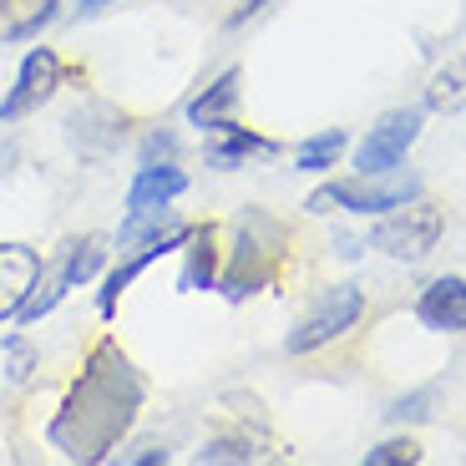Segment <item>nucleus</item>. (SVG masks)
Returning a JSON list of instances; mask_svg holds the SVG:
<instances>
[{
    "label": "nucleus",
    "instance_id": "f257e3e1",
    "mask_svg": "<svg viewBox=\"0 0 466 466\" xmlns=\"http://www.w3.org/2000/svg\"><path fill=\"white\" fill-rule=\"evenodd\" d=\"M142 406H147V375L112 335H102L86 350L76 380L66 385L56 416L46 420V446L76 466H96L137 431Z\"/></svg>",
    "mask_w": 466,
    "mask_h": 466
},
{
    "label": "nucleus",
    "instance_id": "f03ea898",
    "mask_svg": "<svg viewBox=\"0 0 466 466\" xmlns=\"http://www.w3.org/2000/svg\"><path fill=\"white\" fill-rule=\"evenodd\" d=\"M223 238V268H218V294L228 304H244L254 294H264L268 284L279 279L284 264V244H289V228L284 218H274L268 208H244L233 213L218 228Z\"/></svg>",
    "mask_w": 466,
    "mask_h": 466
},
{
    "label": "nucleus",
    "instance_id": "7ed1b4c3",
    "mask_svg": "<svg viewBox=\"0 0 466 466\" xmlns=\"http://www.w3.org/2000/svg\"><path fill=\"white\" fill-rule=\"evenodd\" d=\"M187 187H193V177H187L183 157H173V163H137L127 177V193H122V223L112 233V248H132L142 238H152V233L187 223L177 213Z\"/></svg>",
    "mask_w": 466,
    "mask_h": 466
},
{
    "label": "nucleus",
    "instance_id": "20e7f679",
    "mask_svg": "<svg viewBox=\"0 0 466 466\" xmlns=\"http://www.w3.org/2000/svg\"><path fill=\"white\" fill-rule=\"evenodd\" d=\"M410 198H426V183L420 173H406V167H390V173H355V177H339V183L315 187L304 208L309 213H350V218H380V213L400 208Z\"/></svg>",
    "mask_w": 466,
    "mask_h": 466
},
{
    "label": "nucleus",
    "instance_id": "39448f33",
    "mask_svg": "<svg viewBox=\"0 0 466 466\" xmlns=\"http://www.w3.org/2000/svg\"><path fill=\"white\" fill-rule=\"evenodd\" d=\"M66 82H71L66 56H61L56 46H46V41H31L25 56L15 61L11 86L0 92V122H5V127H21V122L41 116L61 96V86H66Z\"/></svg>",
    "mask_w": 466,
    "mask_h": 466
},
{
    "label": "nucleus",
    "instance_id": "423d86ee",
    "mask_svg": "<svg viewBox=\"0 0 466 466\" xmlns=\"http://www.w3.org/2000/svg\"><path fill=\"white\" fill-rule=\"evenodd\" d=\"M441 233H446V213L426 198H410L400 208L380 213L375 228L365 233V244L375 254L396 258V264H426L436 254V244H441Z\"/></svg>",
    "mask_w": 466,
    "mask_h": 466
},
{
    "label": "nucleus",
    "instance_id": "0eeeda50",
    "mask_svg": "<svg viewBox=\"0 0 466 466\" xmlns=\"http://www.w3.org/2000/svg\"><path fill=\"white\" fill-rule=\"evenodd\" d=\"M365 319V289L360 284H329L319 289V299L299 315V325L284 335V355H315L329 350Z\"/></svg>",
    "mask_w": 466,
    "mask_h": 466
},
{
    "label": "nucleus",
    "instance_id": "6e6552de",
    "mask_svg": "<svg viewBox=\"0 0 466 466\" xmlns=\"http://www.w3.org/2000/svg\"><path fill=\"white\" fill-rule=\"evenodd\" d=\"M127 137H132V116L122 106H112L106 96H82L61 116V142L82 163H112L116 152L127 147Z\"/></svg>",
    "mask_w": 466,
    "mask_h": 466
},
{
    "label": "nucleus",
    "instance_id": "1a4fd4ad",
    "mask_svg": "<svg viewBox=\"0 0 466 466\" xmlns=\"http://www.w3.org/2000/svg\"><path fill=\"white\" fill-rule=\"evenodd\" d=\"M426 127V106H390L375 116V127H365V137L355 142V173H390L406 167L410 147L420 142Z\"/></svg>",
    "mask_w": 466,
    "mask_h": 466
},
{
    "label": "nucleus",
    "instance_id": "9d476101",
    "mask_svg": "<svg viewBox=\"0 0 466 466\" xmlns=\"http://www.w3.org/2000/svg\"><path fill=\"white\" fill-rule=\"evenodd\" d=\"M279 152V142L264 137V132L254 127H238V122H218L213 132H203V163L213 167V173H238V167L248 163H264V157H274Z\"/></svg>",
    "mask_w": 466,
    "mask_h": 466
},
{
    "label": "nucleus",
    "instance_id": "9b49d317",
    "mask_svg": "<svg viewBox=\"0 0 466 466\" xmlns=\"http://www.w3.org/2000/svg\"><path fill=\"white\" fill-rule=\"evenodd\" d=\"M112 264V238L102 233H82V238H71V244L56 248V258H46V274L61 284V294H76V289H92L102 279V268Z\"/></svg>",
    "mask_w": 466,
    "mask_h": 466
},
{
    "label": "nucleus",
    "instance_id": "f8f14e48",
    "mask_svg": "<svg viewBox=\"0 0 466 466\" xmlns=\"http://www.w3.org/2000/svg\"><path fill=\"white\" fill-rule=\"evenodd\" d=\"M223 268V238L218 223H193V233L177 248V294H213Z\"/></svg>",
    "mask_w": 466,
    "mask_h": 466
},
{
    "label": "nucleus",
    "instance_id": "ddd939ff",
    "mask_svg": "<svg viewBox=\"0 0 466 466\" xmlns=\"http://www.w3.org/2000/svg\"><path fill=\"white\" fill-rule=\"evenodd\" d=\"M238 102H244V71L223 66L213 82H203L198 92L183 102V122L203 137V132H213L218 122H228V116L238 112Z\"/></svg>",
    "mask_w": 466,
    "mask_h": 466
},
{
    "label": "nucleus",
    "instance_id": "4468645a",
    "mask_svg": "<svg viewBox=\"0 0 466 466\" xmlns=\"http://www.w3.org/2000/svg\"><path fill=\"white\" fill-rule=\"evenodd\" d=\"M416 319L431 335H461L466 329V279L461 274H441L416 294Z\"/></svg>",
    "mask_w": 466,
    "mask_h": 466
},
{
    "label": "nucleus",
    "instance_id": "2eb2a0df",
    "mask_svg": "<svg viewBox=\"0 0 466 466\" xmlns=\"http://www.w3.org/2000/svg\"><path fill=\"white\" fill-rule=\"evenodd\" d=\"M41 248L31 244H0V325H15V315H21L25 294H31L35 274H41Z\"/></svg>",
    "mask_w": 466,
    "mask_h": 466
},
{
    "label": "nucleus",
    "instance_id": "dca6fc26",
    "mask_svg": "<svg viewBox=\"0 0 466 466\" xmlns=\"http://www.w3.org/2000/svg\"><path fill=\"white\" fill-rule=\"evenodd\" d=\"M66 0H0V46H31L61 21Z\"/></svg>",
    "mask_w": 466,
    "mask_h": 466
},
{
    "label": "nucleus",
    "instance_id": "f3484780",
    "mask_svg": "<svg viewBox=\"0 0 466 466\" xmlns=\"http://www.w3.org/2000/svg\"><path fill=\"white\" fill-rule=\"evenodd\" d=\"M264 426L258 431H244V426H228V431H213L203 436V446L193 451V461L198 466H248L264 456Z\"/></svg>",
    "mask_w": 466,
    "mask_h": 466
},
{
    "label": "nucleus",
    "instance_id": "a211bd4d",
    "mask_svg": "<svg viewBox=\"0 0 466 466\" xmlns=\"http://www.w3.org/2000/svg\"><path fill=\"white\" fill-rule=\"evenodd\" d=\"M350 152V132L345 127H325V132H309V137L294 147V173H309V177H325L329 167H339V157Z\"/></svg>",
    "mask_w": 466,
    "mask_h": 466
},
{
    "label": "nucleus",
    "instance_id": "6ab92c4d",
    "mask_svg": "<svg viewBox=\"0 0 466 466\" xmlns=\"http://www.w3.org/2000/svg\"><path fill=\"white\" fill-rule=\"evenodd\" d=\"M426 112H441V116L466 112V56H456V61L431 71V82H426Z\"/></svg>",
    "mask_w": 466,
    "mask_h": 466
},
{
    "label": "nucleus",
    "instance_id": "aec40b11",
    "mask_svg": "<svg viewBox=\"0 0 466 466\" xmlns=\"http://www.w3.org/2000/svg\"><path fill=\"white\" fill-rule=\"evenodd\" d=\"M35 370H41V350H35V339L25 335L21 325H15V335L0 339V375H5V385H31Z\"/></svg>",
    "mask_w": 466,
    "mask_h": 466
},
{
    "label": "nucleus",
    "instance_id": "412c9836",
    "mask_svg": "<svg viewBox=\"0 0 466 466\" xmlns=\"http://www.w3.org/2000/svg\"><path fill=\"white\" fill-rule=\"evenodd\" d=\"M436 400H441V385H420V390H406L385 406V420L390 426H420V420L436 416Z\"/></svg>",
    "mask_w": 466,
    "mask_h": 466
},
{
    "label": "nucleus",
    "instance_id": "4be33fe9",
    "mask_svg": "<svg viewBox=\"0 0 466 466\" xmlns=\"http://www.w3.org/2000/svg\"><path fill=\"white\" fill-rule=\"evenodd\" d=\"M173 157H183V142H177L173 127H147L137 142V163H173Z\"/></svg>",
    "mask_w": 466,
    "mask_h": 466
},
{
    "label": "nucleus",
    "instance_id": "5701e85b",
    "mask_svg": "<svg viewBox=\"0 0 466 466\" xmlns=\"http://www.w3.org/2000/svg\"><path fill=\"white\" fill-rule=\"evenodd\" d=\"M416 461H420V446L410 436H390V441L365 451V466H416Z\"/></svg>",
    "mask_w": 466,
    "mask_h": 466
},
{
    "label": "nucleus",
    "instance_id": "b1692460",
    "mask_svg": "<svg viewBox=\"0 0 466 466\" xmlns=\"http://www.w3.org/2000/svg\"><path fill=\"white\" fill-rule=\"evenodd\" d=\"M122 461L127 466H167L173 461V446L167 441H142V446H132V451H122Z\"/></svg>",
    "mask_w": 466,
    "mask_h": 466
},
{
    "label": "nucleus",
    "instance_id": "393cba45",
    "mask_svg": "<svg viewBox=\"0 0 466 466\" xmlns=\"http://www.w3.org/2000/svg\"><path fill=\"white\" fill-rule=\"evenodd\" d=\"M268 5H279V0H238V5L228 11V31H244V25H248V21H258V15L268 11Z\"/></svg>",
    "mask_w": 466,
    "mask_h": 466
},
{
    "label": "nucleus",
    "instance_id": "a878e982",
    "mask_svg": "<svg viewBox=\"0 0 466 466\" xmlns=\"http://www.w3.org/2000/svg\"><path fill=\"white\" fill-rule=\"evenodd\" d=\"M15 163H21V142H15V132L5 127V122H0V177L11 173Z\"/></svg>",
    "mask_w": 466,
    "mask_h": 466
},
{
    "label": "nucleus",
    "instance_id": "bb28decb",
    "mask_svg": "<svg viewBox=\"0 0 466 466\" xmlns=\"http://www.w3.org/2000/svg\"><path fill=\"white\" fill-rule=\"evenodd\" d=\"M106 5H116V0H76V5H71V11L82 15V21H92V15H102Z\"/></svg>",
    "mask_w": 466,
    "mask_h": 466
}]
</instances>
